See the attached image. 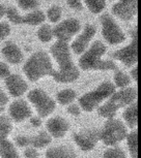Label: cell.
<instances>
[{
  "instance_id": "6da1fadb",
  "label": "cell",
  "mask_w": 141,
  "mask_h": 158,
  "mask_svg": "<svg viewBox=\"0 0 141 158\" xmlns=\"http://www.w3.org/2000/svg\"><path fill=\"white\" fill-rule=\"evenodd\" d=\"M106 46L100 40L95 41L79 59V67L82 70H115L116 65L111 60H104Z\"/></svg>"
},
{
  "instance_id": "7a4b0ae2",
  "label": "cell",
  "mask_w": 141,
  "mask_h": 158,
  "mask_svg": "<svg viewBox=\"0 0 141 158\" xmlns=\"http://www.w3.org/2000/svg\"><path fill=\"white\" fill-rule=\"evenodd\" d=\"M137 99V89L128 87L115 91L107 101L99 106V114L107 120L115 117L119 109L127 108Z\"/></svg>"
},
{
  "instance_id": "3957f363",
  "label": "cell",
  "mask_w": 141,
  "mask_h": 158,
  "mask_svg": "<svg viewBox=\"0 0 141 158\" xmlns=\"http://www.w3.org/2000/svg\"><path fill=\"white\" fill-rule=\"evenodd\" d=\"M23 71L29 81L37 82L45 77L51 76L54 68L50 56L46 52L38 51L33 53L25 62Z\"/></svg>"
},
{
  "instance_id": "277c9868",
  "label": "cell",
  "mask_w": 141,
  "mask_h": 158,
  "mask_svg": "<svg viewBox=\"0 0 141 158\" xmlns=\"http://www.w3.org/2000/svg\"><path fill=\"white\" fill-rule=\"evenodd\" d=\"M116 91L111 82H103L94 90L83 94L79 99V106L84 112H92Z\"/></svg>"
},
{
  "instance_id": "5b68a950",
  "label": "cell",
  "mask_w": 141,
  "mask_h": 158,
  "mask_svg": "<svg viewBox=\"0 0 141 158\" xmlns=\"http://www.w3.org/2000/svg\"><path fill=\"white\" fill-rule=\"evenodd\" d=\"M128 133V127L124 122L112 118L107 120L103 129L100 131V139L103 142V144L112 147L126 139Z\"/></svg>"
},
{
  "instance_id": "8992f818",
  "label": "cell",
  "mask_w": 141,
  "mask_h": 158,
  "mask_svg": "<svg viewBox=\"0 0 141 158\" xmlns=\"http://www.w3.org/2000/svg\"><path fill=\"white\" fill-rule=\"evenodd\" d=\"M29 103L34 108L40 118H46L55 111L56 102L47 92L35 88L27 94Z\"/></svg>"
},
{
  "instance_id": "52a82bcc",
  "label": "cell",
  "mask_w": 141,
  "mask_h": 158,
  "mask_svg": "<svg viewBox=\"0 0 141 158\" xmlns=\"http://www.w3.org/2000/svg\"><path fill=\"white\" fill-rule=\"evenodd\" d=\"M102 34L109 44H119L126 40V35L121 28L110 15H103L101 17Z\"/></svg>"
},
{
  "instance_id": "ba28073f",
  "label": "cell",
  "mask_w": 141,
  "mask_h": 158,
  "mask_svg": "<svg viewBox=\"0 0 141 158\" xmlns=\"http://www.w3.org/2000/svg\"><path fill=\"white\" fill-rule=\"evenodd\" d=\"M137 30L135 29L132 33V40L131 43L126 46L122 49L113 54V58L117 61L121 62L122 64L128 67H133L137 63L138 60V43H137Z\"/></svg>"
},
{
  "instance_id": "9c48e42d",
  "label": "cell",
  "mask_w": 141,
  "mask_h": 158,
  "mask_svg": "<svg viewBox=\"0 0 141 158\" xmlns=\"http://www.w3.org/2000/svg\"><path fill=\"white\" fill-rule=\"evenodd\" d=\"M74 141L80 150L84 152L91 151L100 141V132L95 128H85L75 133Z\"/></svg>"
},
{
  "instance_id": "30bf717a",
  "label": "cell",
  "mask_w": 141,
  "mask_h": 158,
  "mask_svg": "<svg viewBox=\"0 0 141 158\" xmlns=\"http://www.w3.org/2000/svg\"><path fill=\"white\" fill-rule=\"evenodd\" d=\"M52 30L53 36H55L60 41L68 43L81 30V24L77 19H67L58 24Z\"/></svg>"
},
{
  "instance_id": "8fae6325",
  "label": "cell",
  "mask_w": 141,
  "mask_h": 158,
  "mask_svg": "<svg viewBox=\"0 0 141 158\" xmlns=\"http://www.w3.org/2000/svg\"><path fill=\"white\" fill-rule=\"evenodd\" d=\"M50 52L52 57L55 59L56 63L59 65V68H67L75 65L72 59L71 48L68 43L57 40L51 47Z\"/></svg>"
},
{
  "instance_id": "7c38bea8",
  "label": "cell",
  "mask_w": 141,
  "mask_h": 158,
  "mask_svg": "<svg viewBox=\"0 0 141 158\" xmlns=\"http://www.w3.org/2000/svg\"><path fill=\"white\" fill-rule=\"evenodd\" d=\"M95 32H97V29L94 25H90V24L85 25L83 31L73 40L72 46L70 47L71 50L77 55L83 54L90 44V41L95 35Z\"/></svg>"
},
{
  "instance_id": "4fadbf2b",
  "label": "cell",
  "mask_w": 141,
  "mask_h": 158,
  "mask_svg": "<svg viewBox=\"0 0 141 158\" xmlns=\"http://www.w3.org/2000/svg\"><path fill=\"white\" fill-rule=\"evenodd\" d=\"M10 119L16 123H21L27 119L31 118L32 111L29 103L24 99H17L13 101L8 106Z\"/></svg>"
},
{
  "instance_id": "5bb4252c",
  "label": "cell",
  "mask_w": 141,
  "mask_h": 158,
  "mask_svg": "<svg viewBox=\"0 0 141 158\" xmlns=\"http://www.w3.org/2000/svg\"><path fill=\"white\" fill-rule=\"evenodd\" d=\"M112 13L124 21L134 19L137 15V0H119L113 5Z\"/></svg>"
},
{
  "instance_id": "9a60e30c",
  "label": "cell",
  "mask_w": 141,
  "mask_h": 158,
  "mask_svg": "<svg viewBox=\"0 0 141 158\" xmlns=\"http://www.w3.org/2000/svg\"><path fill=\"white\" fill-rule=\"evenodd\" d=\"M47 132L49 133L51 138L61 139L67 135L70 129V123L64 118L60 116L50 118L46 123Z\"/></svg>"
},
{
  "instance_id": "2e32d148",
  "label": "cell",
  "mask_w": 141,
  "mask_h": 158,
  "mask_svg": "<svg viewBox=\"0 0 141 158\" xmlns=\"http://www.w3.org/2000/svg\"><path fill=\"white\" fill-rule=\"evenodd\" d=\"M5 86L13 97H21L28 91V84L20 74H10L5 79Z\"/></svg>"
},
{
  "instance_id": "e0dca14e",
  "label": "cell",
  "mask_w": 141,
  "mask_h": 158,
  "mask_svg": "<svg viewBox=\"0 0 141 158\" xmlns=\"http://www.w3.org/2000/svg\"><path fill=\"white\" fill-rule=\"evenodd\" d=\"M51 76L57 83H73L79 79L80 70L76 65H73L67 68H58L57 70L54 69Z\"/></svg>"
},
{
  "instance_id": "ac0fdd59",
  "label": "cell",
  "mask_w": 141,
  "mask_h": 158,
  "mask_svg": "<svg viewBox=\"0 0 141 158\" xmlns=\"http://www.w3.org/2000/svg\"><path fill=\"white\" fill-rule=\"evenodd\" d=\"M2 55L11 64H19L24 58L22 50L13 43H7L2 48Z\"/></svg>"
},
{
  "instance_id": "d6986e66",
  "label": "cell",
  "mask_w": 141,
  "mask_h": 158,
  "mask_svg": "<svg viewBox=\"0 0 141 158\" xmlns=\"http://www.w3.org/2000/svg\"><path fill=\"white\" fill-rule=\"evenodd\" d=\"M122 114V119L125 121V125L129 128H136L138 123V106L137 101H135L130 106H128Z\"/></svg>"
},
{
  "instance_id": "ffe728a7",
  "label": "cell",
  "mask_w": 141,
  "mask_h": 158,
  "mask_svg": "<svg viewBox=\"0 0 141 158\" xmlns=\"http://www.w3.org/2000/svg\"><path fill=\"white\" fill-rule=\"evenodd\" d=\"M76 153L68 146H56L46 152V158H76Z\"/></svg>"
},
{
  "instance_id": "44dd1931",
  "label": "cell",
  "mask_w": 141,
  "mask_h": 158,
  "mask_svg": "<svg viewBox=\"0 0 141 158\" xmlns=\"http://www.w3.org/2000/svg\"><path fill=\"white\" fill-rule=\"evenodd\" d=\"M0 158H20L16 146L8 139L0 142Z\"/></svg>"
},
{
  "instance_id": "7402d4cb",
  "label": "cell",
  "mask_w": 141,
  "mask_h": 158,
  "mask_svg": "<svg viewBox=\"0 0 141 158\" xmlns=\"http://www.w3.org/2000/svg\"><path fill=\"white\" fill-rule=\"evenodd\" d=\"M77 98V92L73 89H64L56 94V100L60 106H68V104L73 103Z\"/></svg>"
},
{
  "instance_id": "603a6c76",
  "label": "cell",
  "mask_w": 141,
  "mask_h": 158,
  "mask_svg": "<svg viewBox=\"0 0 141 158\" xmlns=\"http://www.w3.org/2000/svg\"><path fill=\"white\" fill-rule=\"evenodd\" d=\"M51 139H52V138L47 131H42V132H40L30 139V144L35 149H43L50 144Z\"/></svg>"
},
{
  "instance_id": "cb8c5ba5",
  "label": "cell",
  "mask_w": 141,
  "mask_h": 158,
  "mask_svg": "<svg viewBox=\"0 0 141 158\" xmlns=\"http://www.w3.org/2000/svg\"><path fill=\"white\" fill-rule=\"evenodd\" d=\"M13 131V121L7 116H0V142L7 139Z\"/></svg>"
},
{
  "instance_id": "d4e9b609",
  "label": "cell",
  "mask_w": 141,
  "mask_h": 158,
  "mask_svg": "<svg viewBox=\"0 0 141 158\" xmlns=\"http://www.w3.org/2000/svg\"><path fill=\"white\" fill-rule=\"evenodd\" d=\"M127 146L128 150L132 158H137L138 156V133L136 130L128 133L127 138Z\"/></svg>"
},
{
  "instance_id": "484cf974",
  "label": "cell",
  "mask_w": 141,
  "mask_h": 158,
  "mask_svg": "<svg viewBox=\"0 0 141 158\" xmlns=\"http://www.w3.org/2000/svg\"><path fill=\"white\" fill-rule=\"evenodd\" d=\"M45 21V14L42 10H33L26 16H23V24L27 25H40Z\"/></svg>"
},
{
  "instance_id": "4316f807",
  "label": "cell",
  "mask_w": 141,
  "mask_h": 158,
  "mask_svg": "<svg viewBox=\"0 0 141 158\" xmlns=\"http://www.w3.org/2000/svg\"><path fill=\"white\" fill-rule=\"evenodd\" d=\"M131 82H132V80L130 76L121 70L116 71L114 74V77H113V85L115 86V88H118V89L128 88L129 85L131 84Z\"/></svg>"
},
{
  "instance_id": "83f0119b",
  "label": "cell",
  "mask_w": 141,
  "mask_h": 158,
  "mask_svg": "<svg viewBox=\"0 0 141 158\" xmlns=\"http://www.w3.org/2000/svg\"><path fill=\"white\" fill-rule=\"evenodd\" d=\"M88 10L92 14H100L106 6V0H84Z\"/></svg>"
},
{
  "instance_id": "f1b7e54d",
  "label": "cell",
  "mask_w": 141,
  "mask_h": 158,
  "mask_svg": "<svg viewBox=\"0 0 141 158\" xmlns=\"http://www.w3.org/2000/svg\"><path fill=\"white\" fill-rule=\"evenodd\" d=\"M104 158H127V154L122 150L121 148L112 146V147L108 148L103 154Z\"/></svg>"
},
{
  "instance_id": "f546056e",
  "label": "cell",
  "mask_w": 141,
  "mask_h": 158,
  "mask_svg": "<svg viewBox=\"0 0 141 158\" xmlns=\"http://www.w3.org/2000/svg\"><path fill=\"white\" fill-rule=\"evenodd\" d=\"M37 37L42 43H49L53 37V30L49 25H44L38 29Z\"/></svg>"
},
{
  "instance_id": "4dcf8cb0",
  "label": "cell",
  "mask_w": 141,
  "mask_h": 158,
  "mask_svg": "<svg viewBox=\"0 0 141 158\" xmlns=\"http://www.w3.org/2000/svg\"><path fill=\"white\" fill-rule=\"evenodd\" d=\"M61 16H62V11H61V8L59 6L53 5V6H51L49 10H48L47 17L50 22H52V23L58 22V21L60 20Z\"/></svg>"
},
{
  "instance_id": "1f68e13d",
  "label": "cell",
  "mask_w": 141,
  "mask_h": 158,
  "mask_svg": "<svg viewBox=\"0 0 141 158\" xmlns=\"http://www.w3.org/2000/svg\"><path fill=\"white\" fill-rule=\"evenodd\" d=\"M5 15H7L8 20L13 24H18V25L23 24V16H21V15L18 13L16 8H14V7L7 8Z\"/></svg>"
},
{
  "instance_id": "d6a6232c",
  "label": "cell",
  "mask_w": 141,
  "mask_h": 158,
  "mask_svg": "<svg viewBox=\"0 0 141 158\" xmlns=\"http://www.w3.org/2000/svg\"><path fill=\"white\" fill-rule=\"evenodd\" d=\"M19 6L22 10H35L40 6V1L38 0H17Z\"/></svg>"
},
{
  "instance_id": "836d02e7",
  "label": "cell",
  "mask_w": 141,
  "mask_h": 158,
  "mask_svg": "<svg viewBox=\"0 0 141 158\" xmlns=\"http://www.w3.org/2000/svg\"><path fill=\"white\" fill-rule=\"evenodd\" d=\"M11 34V27L7 23H0V41L4 40Z\"/></svg>"
},
{
  "instance_id": "e575fe53",
  "label": "cell",
  "mask_w": 141,
  "mask_h": 158,
  "mask_svg": "<svg viewBox=\"0 0 141 158\" xmlns=\"http://www.w3.org/2000/svg\"><path fill=\"white\" fill-rule=\"evenodd\" d=\"M16 144L21 148H27L30 145V139L25 135H19L16 138Z\"/></svg>"
},
{
  "instance_id": "d590c367",
  "label": "cell",
  "mask_w": 141,
  "mask_h": 158,
  "mask_svg": "<svg viewBox=\"0 0 141 158\" xmlns=\"http://www.w3.org/2000/svg\"><path fill=\"white\" fill-rule=\"evenodd\" d=\"M68 113L72 116H75V117H77V116H79L81 114V112H82V110L78 104H74V103H71L68 106V109H67Z\"/></svg>"
},
{
  "instance_id": "8d00e7d4",
  "label": "cell",
  "mask_w": 141,
  "mask_h": 158,
  "mask_svg": "<svg viewBox=\"0 0 141 158\" xmlns=\"http://www.w3.org/2000/svg\"><path fill=\"white\" fill-rule=\"evenodd\" d=\"M24 155L27 158H38L40 153H38L37 149H35L33 147H27L24 151Z\"/></svg>"
},
{
  "instance_id": "74e56055",
  "label": "cell",
  "mask_w": 141,
  "mask_h": 158,
  "mask_svg": "<svg viewBox=\"0 0 141 158\" xmlns=\"http://www.w3.org/2000/svg\"><path fill=\"white\" fill-rule=\"evenodd\" d=\"M11 74V70L8 66L3 62H0V79H7Z\"/></svg>"
},
{
  "instance_id": "f35d334b",
  "label": "cell",
  "mask_w": 141,
  "mask_h": 158,
  "mask_svg": "<svg viewBox=\"0 0 141 158\" xmlns=\"http://www.w3.org/2000/svg\"><path fill=\"white\" fill-rule=\"evenodd\" d=\"M7 102H8V97L7 93L0 89V112H2L5 109Z\"/></svg>"
},
{
  "instance_id": "ab89813d",
  "label": "cell",
  "mask_w": 141,
  "mask_h": 158,
  "mask_svg": "<svg viewBox=\"0 0 141 158\" xmlns=\"http://www.w3.org/2000/svg\"><path fill=\"white\" fill-rule=\"evenodd\" d=\"M68 4L70 5L72 8L77 10H81L83 8V4L81 2V0H67Z\"/></svg>"
},
{
  "instance_id": "60d3db41",
  "label": "cell",
  "mask_w": 141,
  "mask_h": 158,
  "mask_svg": "<svg viewBox=\"0 0 141 158\" xmlns=\"http://www.w3.org/2000/svg\"><path fill=\"white\" fill-rule=\"evenodd\" d=\"M130 77H131L132 81H134L135 83L137 82V80H138V73H137V67L136 66H133V68L131 69Z\"/></svg>"
},
{
  "instance_id": "b9f144b4",
  "label": "cell",
  "mask_w": 141,
  "mask_h": 158,
  "mask_svg": "<svg viewBox=\"0 0 141 158\" xmlns=\"http://www.w3.org/2000/svg\"><path fill=\"white\" fill-rule=\"evenodd\" d=\"M31 124L33 125L34 127H38V126H41V124H42V120H41V118H40V117H33V118L31 117Z\"/></svg>"
},
{
  "instance_id": "7bdbcfd3",
  "label": "cell",
  "mask_w": 141,
  "mask_h": 158,
  "mask_svg": "<svg viewBox=\"0 0 141 158\" xmlns=\"http://www.w3.org/2000/svg\"><path fill=\"white\" fill-rule=\"evenodd\" d=\"M5 13H7V8H5L3 5H0V19L4 16Z\"/></svg>"
},
{
  "instance_id": "ee69618b",
  "label": "cell",
  "mask_w": 141,
  "mask_h": 158,
  "mask_svg": "<svg viewBox=\"0 0 141 158\" xmlns=\"http://www.w3.org/2000/svg\"><path fill=\"white\" fill-rule=\"evenodd\" d=\"M110 1H112V0H110Z\"/></svg>"
}]
</instances>
